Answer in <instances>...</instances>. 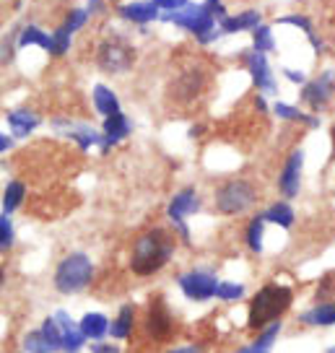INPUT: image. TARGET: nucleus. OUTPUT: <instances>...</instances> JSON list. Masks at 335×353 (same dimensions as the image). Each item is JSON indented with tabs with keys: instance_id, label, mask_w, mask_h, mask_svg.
<instances>
[{
	"instance_id": "obj_1",
	"label": "nucleus",
	"mask_w": 335,
	"mask_h": 353,
	"mask_svg": "<svg viewBox=\"0 0 335 353\" xmlns=\"http://www.w3.org/2000/svg\"><path fill=\"white\" fill-rule=\"evenodd\" d=\"M174 250H177V239L169 229H161V226L148 229L130 247V270L138 278L156 276L174 257Z\"/></svg>"
},
{
	"instance_id": "obj_2",
	"label": "nucleus",
	"mask_w": 335,
	"mask_h": 353,
	"mask_svg": "<svg viewBox=\"0 0 335 353\" xmlns=\"http://www.w3.org/2000/svg\"><path fill=\"white\" fill-rule=\"evenodd\" d=\"M294 304V288L281 286V283H265L257 288L255 296L250 299V312H247V330L263 332L273 322H281Z\"/></svg>"
},
{
	"instance_id": "obj_3",
	"label": "nucleus",
	"mask_w": 335,
	"mask_h": 353,
	"mask_svg": "<svg viewBox=\"0 0 335 353\" xmlns=\"http://www.w3.org/2000/svg\"><path fill=\"white\" fill-rule=\"evenodd\" d=\"M94 281V263L86 252H70L65 254L55 268L52 276V286L57 294L63 296H73L81 294L83 288H89V283Z\"/></svg>"
},
{
	"instance_id": "obj_4",
	"label": "nucleus",
	"mask_w": 335,
	"mask_h": 353,
	"mask_svg": "<svg viewBox=\"0 0 335 353\" xmlns=\"http://www.w3.org/2000/svg\"><path fill=\"white\" fill-rule=\"evenodd\" d=\"M164 21L169 23H177L182 29H187L192 32L201 44H211L219 34H216V26H221V21L213 16L208 8H205V3H190V6H185L182 11H169L161 16Z\"/></svg>"
},
{
	"instance_id": "obj_5",
	"label": "nucleus",
	"mask_w": 335,
	"mask_h": 353,
	"mask_svg": "<svg viewBox=\"0 0 335 353\" xmlns=\"http://www.w3.org/2000/svg\"><path fill=\"white\" fill-rule=\"evenodd\" d=\"M257 203V190L250 179H229L216 190V210L223 216H242Z\"/></svg>"
},
{
	"instance_id": "obj_6",
	"label": "nucleus",
	"mask_w": 335,
	"mask_h": 353,
	"mask_svg": "<svg viewBox=\"0 0 335 353\" xmlns=\"http://www.w3.org/2000/svg\"><path fill=\"white\" fill-rule=\"evenodd\" d=\"M143 332L145 338H151L154 343H169L177 332V322L164 296H151L148 307H145L143 317Z\"/></svg>"
},
{
	"instance_id": "obj_7",
	"label": "nucleus",
	"mask_w": 335,
	"mask_h": 353,
	"mask_svg": "<svg viewBox=\"0 0 335 353\" xmlns=\"http://www.w3.org/2000/svg\"><path fill=\"white\" fill-rule=\"evenodd\" d=\"M135 63V50L125 42L123 37H110L99 42L97 47V65L110 73V76H120L125 70H130Z\"/></svg>"
},
{
	"instance_id": "obj_8",
	"label": "nucleus",
	"mask_w": 335,
	"mask_h": 353,
	"mask_svg": "<svg viewBox=\"0 0 335 353\" xmlns=\"http://www.w3.org/2000/svg\"><path fill=\"white\" fill-rule=\"evenodd\" d=\"M201 210V198H198V192H195V188H185L179 190L174 198L169 200L167 205V216L169 221H172V226L177 229V234L182 236V242L190 244V229H187V216H192V213H198Z\"/></svg>"
},
{
	"instance_id": "obj_9",
	"label": "nucleus",
	"mask_w": 335,
	"mask_h": 353,
	"mask_svg": "<svg viewBox=\"0 0 335 353\" xmlns=\"http://www.w3.org/2000/svg\"><path fill=\"white\" fill-rule=\"evenodd\" d=\"M219 278L211 270H187L177 278V286L190 301H208L219 291Z\"/></svg>"
},
{
	"instance_id": "obj_10",
	"label": "nucleus",
	"mask_w": 335,
	"mask_h": 353,
	"mask_svg": "<svg viewBox=\"0 0 335 353\" xmlns=\"http://www.w3.org/2000/svg\"><path fill=\"white\" fill-rule=\"evenodd\" d=\"M333 94H335V70H327V73H323L320 78H314V81H309V83H304L302 101L312 112H317V110H325V107L330 104Z\"/></svg>"
},
{
	"instance_id": "obj_11",
	"label": "nucleus",
	"mask_w": 335,
	"mask_h": 353,
	"mask_svg": "<svg viewBox=\"0 0 335 353\" xmlns=\"http://www.w3.org/2000/svg\"><path fill=\"white\" fill-rule=\"evenodd\" d=\"M203 86H205V76H203L198 68H187L169 86V97L177 101V104H190V101H195L201 97Z\"/></svg>"
},
{
	"instance_id": "obj_12",
	"label": "nucleus",
	"mask_w": 335,
	"mask_h": 353,
	"mask_svg": "<svg viewBox=\"0 0 335 353\" xmlns=\"http://www.w3.org/2000/svg\"><path fill=\"white\" fill-rule=\"evenodd\" d=\"M302 166H304V154L296 148V151L289 154V159H286V164H283L278 176V190L283 198H296L299 195V190H302Z\"/></svg>"
},
{
	"instance_id": "obj_13",
	"label": "nucleus",
	"mask_w": 335,
	"mask_h": 353,
	"mask_svg": "<svg viewBox=\"0 0 335 353\" xmlns=\"http://www.w3.org/2000/svg\"><path fill=\"white\" fill-rule=\"evenodd\" d=\"M245 63H247V70H250L252 83H255L257 91H263V94H276V91H278L276 78H273V70H270L268 60H265V52L252 50V52L245 57Z\"/></svg>"
},
{
	"instance_id": "obj_14",
	"label": "nucleus",
	"mask_w": 335,
	"mask_h": 353,
	"mask_svg": "<svg viewBox=\"0 0 335 353\" xmlns=\"http://www.w3.org/2000/svg\"><path fill=\"white\" fill-rule=\"evenodd\" d=\"M52 125H55V130L65 132L70 141H76V143L83 148V151H89V148H94V145L104 143V132L94 130L91 125H86V122H68V120H52Z\"/></svg>"
},
{
	"instance_id": "obj_15",
	"label": "nucleus",
	"mask_w": 335,
	"mask_h": 353,
	"mask_svg": "<svg viewBox=\"0 0 335 353\" xmlns=\"http://www.w3.org/2000/svg\"><path fill=\"white\" fill-rule=\"evenodd\" d=\"M52 317L57 320V327H60V335H63V353H79L83 348V343H86L81 322H73V317L68 314L65 309H57Z\"/></svg>"
},
{
	"instance_id": "obj_16",
	"label": "nucleus",
	"mask_w": 335,
	"mask_h": 353,
	"mask_svg": "<svg viewBox=\"0 0 335 353\" xmlns=\"http://www.w3.org/2000/svg\"><path fill=\"white\" fill-rule=\"evenodd\" d=\"M101 130H104L101 154H107L112 145H117L120 141H125V138L133 132V122L128 120L123 112H117V114H112V117H104V125H101Z\"/></svg>"
},
{
	"instance_id": "obj_17",
	"label": "nucleus",
	"mask_w": 335,
	"mask_h": 353,
	"mask_svg": "<svg viewBox=\"0 0 335 353\" xmlns=\"http://www.w3.org/2000/svg\"><path fill=\"white\" fill-rule=\"evenodd\" d=\"M117 13L130 23H151L154 19H159V6L154 0H133V3H123Z\"/></svg>"
},
{
	"instance_id": "obj_18",
	"label": "nucleus",
	"mask_w": 335,
	"mask_h": 353,
	"mask_svg": "<svg viewBox=\"0 0 335 353\" xmlns=\"http://www.w3.org/2000/svg\"><path fill=\"white\" fill-rule=\"evenodd\" d=\"M39 114L32 112L29 107H19V110H11L8 112V125H11V130L16 138H26V135H32L37 128H39Z\"/></svg>"
},
{
	"instance_id": "obj_19",
	"label": "nucleus",
	"mask_w": 335,
	"mask_h": 353,
	"mask_svg": "<svg viewBox=\"0 0 335 353\" xmlns=\"http://www.w3.org/2000/svg\"><path fill=\"white\" fill-rule=\"evenodd\" d=\"M299 322L307 327H333L335 325V301H320L309 312L299 314Z\"/></svg>"
},
{
	"instance_id": "obj_20",
	"label": "nucleus",
	"mask_w": 335,
	"mask_h": 353,
	"mask_svg": "<svg viewBox=\"0 0 335 353\" xmlns=\"http://www.w3.org/2000/svg\"><path fill=\"white\" fill-rule=\"evenodd\" d=\"M260 26V11H242L236 16H226L221 21V34H239L255 32Z\"/></svg>"
},
{
	"instance_id": "obj_21",
	"label": "nucleus",
	"mask_w": 335,
	"mask_h": 353,
	"mask_svg": "<svg viewBox=\"0 0 335 353\" xmlns=\"http://www.w3.org/2000/svg\"><path fill=\"white\" fill-rule=\"evenodd\" d=\"M133 327H135V304H123L120 312H117V317L112 320L110 335L114 341H128L133 335Z\"/></svg>"
},
{
	"instance_id": "obj_22",
	"label": "nucleus",
	"mask_w": 335,
	"mask_h": 353,
	"mask_svg": "<svg viewBox=\"0 0 335 353\" xmlns=\"http://www.w3.org/2000/svg\"><path fill=\"white\" fill-rule=\"evenodd\" d=\"M91 99H94V110L99 112L101 117H112V114L120 112V99H117V94H114L110 86H104V83H97V86H94Z\"/></svg>"
},
{
	"instance_id": "obj_23",
	"label": "nucleus",
	"mask_w": 335,
	"mask_h": 353,
	"mask_svg": "<svg viewBox=\"0 0 335 353\" xmlns=\"http://www.w3.org/2000/svg\"><path fill=\"white\" fill-rule=\"evenodd\" d=\"M112 322L107 320V314L101 312H89L81 317V330L86 335V341H101L107 332H110Z\"/></svg>"
},
{
	"instance_id": "obj_24",
	"label": "nucleus",
	"mask_w": 335,
	"mask_h": 353,
	"mask_svg": "<svg viewBox=\"0 0 335 353\" xmlns=\"http://www.w3.org/2000/svg\"><path fill=\"white\" fill-rule=\"evenodd\" d=\"M281 335V322H273L270 327H265L263 332H257L255 343H250V345H245V348H239L236 353H270V348L276 345V341H278Z\"/></svg>"
},
{
	"instance_id": "obj_25",
	"label": "nucleus",
	"mask_w": 335,
	"mask_h": 353,
	"mask_svg": "<svg viewBox=\"0 0 335 353\" xmlns=\"http://www.w3.org/2000/svg\"><path fill=\"white\" fill-rule=\"evenodd\" d=\"M273 112H276V117L286 122H304L307 128H320V117L317 114H304L302 110H296V107H291L286 101H276L273 104Z\"/></svg>"
},
{
	"instance_id": "obj_26",
	"label": "nucleus",
	"mask_w": 335,
	"mask_h": 353,
	"mask_svg": "<svg viewBox=\"0 0 335 353\" xmlns=\"http://www.w3.org/2000/svg\"><path fill=\"white\" fill-rule=\"evenodd\" d=\"M263 216H265L268 223H276V226H281V229H291V226H294V219H296V213H294V208H291L286 200L273 203Z\"/></svg>"
},
{
	"instance_id": "obj_27",
	"label": "nucleus",
	"mask_w": 335,
	"mask_h": 353,
	"mask_svg": "<svg viewBox=\"0 0 335 353\" xmlns=\"http://www.w3.org/2000/svg\"><path fill=\"white\" fill-rule=\"evenodd\" d=\"M29 44H37V47H42L47 52H52V34H45L39 26L29 23L21 32V37H19V47H29Z\"/></svg>"
},
{
	"instance_id": "obj_28",
	"label": "nucleus",
	"mask_w": 335,
	"mask_h": 353,
	"mask_svg": "<svg viewBox=\"0 0 335 353\" xmlns=\"http://www.w3.org/2000/svg\"><path fill=\"white\" fill-rule=\"evenodd\" d=\"M23 198H26V185L19 182V179L8 182V185H6V192H3V213L11 216L13 210L23 203Z\"/></svg>"
},
{
	"instance_id": "obj_29",
	"label": "nucleus",
	"mask_w": 335,
	"mask_h": 353,
	"mask_svg": "<svg viewBox=\"0 0 335 353\" xmlns=\"http://www.w3.org/2000/svg\"><path fill=\"white\" fill-rule=\"evenodd\" d=\"M263 234H265V216L260 213L255 219L247 223V247H250V252L260 254L263 252Z\"/></svg>"
},
{
	"instance_id": "obj_30",
	"label": "nucleus",
	"mask_w": 335,
	"mask_h": 353,
	"mask_svg": "<svg viewBox=\"0 0 335 353\" xmlns=\"http://www.w3.org/2000/svg\"><path fill=\"white\" fill-rule=\"evenodd\" d=\"M23 353H55L52 348V343L47 341V335L42 332V327H37V330L26 332L23 335Z\"/></svg>"
},
{
	"instance_id": "obj_31",
	"label": "nucleus",
	"mask_w": 335,
	"mask_h": 353,
	"mask_svg": "<svg viewBox=\"0 0 335 353\" xmlns=\"http://www.w3.org/2000/svg\"><path fill=\"white\" fill-rule=\"evenodd\" d=\"M252 50H257V52H270V50H276L273 32H270L268 23H260L255 32H252Z\"/></svg>"
},
{
	"instance_id": "obj_32",
	"label": "nucleus",
	"mask_w": 335,
	"mask_h": 353,
	"mask_svg": "<svg viewBox=\"0 0 335 353\" xmlns=\"http://www.w3.org/2000/svg\"><path fill=\"white\" fill-rule=\"evenodd\" d=\"M278 23H291V26H299L309 39H312V47L314 52H323V44H320V39L314 37V29H312V21L307 19V16H283V19H278Z\"/></svg>"
},
{
	"instance_id": "obj_33",
	"label": "nucleus",
	"mask_w": 335,
	"mask_h": 353,
	"mask_svg": "<svg viewBox=\"0 0 335 353\" xmlns=\"http://www.w3.org/2000/svg\"><path fill=\"white\" fill-rule=\"evenodd\" d=\"M242 296H245V286L242 283H232V281H221L219 283L216 299H221V301H239Z\"/></svg>"
},
{
	"instance_id": "obj_34",
	"label": "nucleus",
	"mask_w": 335,
	"mask_h": 353,
	"mask_svg": "<svg viewBox=\"0 0 335 353\" xmlns=\"http://www.w3.org/2000/svg\"><path fill=\"white\" fill-rule=\"evenodd\" d=\"M39 327H42V332L47 335V341L52 343L55 353L63 351V335H60V327H57V320H55V317H45Z\"/></svg>"
},
{
	"instance_id": "obj_35",
	"label": "nucleus",
	"mask_w": 335,
	"mask_h": 353,
	"mask_svg": "<svg viewBox=\"0 0 335 353\" xmlns=\"http://www.w3.org/2000/svg\"><path fill=\"white\" fill-rule=\"evenodd\" d=\"M70 37L73 32L68 29V26H60L55 34H52V55H65L68 50H70Z\"/></svg>"
},
{
	"instance_id": "obj_36",
	"label": "nucleus",
	"mask_w": 335,
	"mask_h": 353,
	"mask_svg": "<svg viewBox=\"0 0 335 353\" xmlns=\"http://www.w3.org/2000/svg\"><path fill=\"white\" fill-rule=\"evenodd\" d=\"M0 247H3V252L13 247V223L8 219V213L0 216Z\"/></svg>"
},
{
	"instance_id": "obj_37",
	"label": "nucleus",
	"mask_w": 335,
	"mask_h": 353,
	"mask_svg": "<svg viewBox=\"0 0 335 353\" xmlns=\"http://www.w3.org/2000/svg\"><path fill=\"white\" fill-rule=\"evenodd\" d=\"M89 16H91V13L86 11V8H73V11L68 13V19H65V23H63V26H68L70 32H79L81 26L89 21Z\"/></svg>"
},
{
	"instance_id": "obj_38",
	"label": "nucleus",
	"mask_w": 335,
	"mask_h": 353,
	"mask_svg": "<svg viewBox=\"0 0 335 353\" xmlns=\"http://www.w3.org/2000/svg\"><path fill=\"white\" fill-rule=\"evenodd\" d=\"M154 3H156L161 11H167V13L169 11H182L185 6H190L187 0H154Z\"/></svg>"
},
{
	"instance_id": "obj_39",
	"label": "nucleus",
	"mask_w": 335,
	"mask_h": 353,
	"mask_svg": "<svg viewBox=\"0 0 335 353\" xmlns=\"http://www.w3.org/2000/svg\"><path fill=\"white\" fill-rule=\"evenodd\" d=\"M205 8L219 19V21H223L226 19V8H223V3L221 0H205Z\"/></svg>"
},
{
	"instance_id": "obj_40",
	"label": "nucleus",
	"mask_w": 335,
	"mask_h": 353,
	"mask_svg": "<svg viewBox=\"0 0 335 353\" xmlns=\"http://www.w3.org/2000/svg\"><path fill=\"white\" fill-rule=\"evenodd\" d=\"M91 353H120V348L117 345H112V343H101V341H97L94 345L89 348Z\"/></svg>"
},
{
	"instance_id": "obj_41",
	"label": "nucleus",
	"mask_w": 335,
	"mask_h": 353,
	"mask_svg": "<svg viewBox=\"0 0 335 353\" xmlns=\"http://www.w3.org/2000/svg\"><path fill=\"white\" fill-rule=\"evenodd\" d=\"M167 353H203L201 345H195V343H190V345H177V348H169Z\"/></svg>"
},
{
	"instance_id": "obj_42",
	"label": "nucleus",
	"mask_w": 335,
	"mask_h": 353,
	"mask_svg": "<svg viewBox=\"0 0 335 353\" xmlns=\"http://www.w3.org/2000/svg\"><path fill=\"white\" fill-rule=\"evenodd\" d=\"M283 76L289 78V81H294V83H307V81H304V73H299V70H291V68H286V70H283Z\"/></svg>"
},
{
	"instance_id": "obj_43",
	"label": "nucleus",
	"mask_w": 335,
	"mask_h": 353,
	"mask_svg": "<svg viewBox=\"0 0 335 353\" xmlns=\"http://www.w3.org/2000/svg\"><path fill=\"white\" fill-rule=\"evenodd\" d=\"M11 145H13L11 135H0V151H3V154H6V151H11Z\"/></svg>"
},
{
	"instance_id": "obj_44",
	"label": "nucleus",
	"mask_w": 335,
	"mask_h": 353,
	"mask_svg": "<svg viewBox=\"0 0 335 353\" xmlns=\"http://www.w3.org/2000/svg\"><path fill=\"white\" fill-rule=\"evenodd\" d=\"M101 8H104V3H101V0H89V8H86V11H89V13H99Z\"/></svg>"
},
{
	"instance_id": "obj_45",
	"label": "nucleus",
	"mask_w": 335,
	"mask_h": 353,
	"mask_svg": "<svg viewBox=\"0 0 335 353\" xmlns=\"http://www.w3.org/2000/svg\"><path fill=\"white\" fill-rule=\"evenodd\" d=\"M330 141H333V159H335V125H333V130H330Z\"/></svg>"
},
{
	"instance_id": "obj_46",
	"label": "nucleus",
	"mask_w": 335,
	"mask_h": 353,
	"mask_svg": "<svg viewBox=\"0 0 335 353\" xmlns=\"http://www.w3.org/2000/svg\"><path fill=\"white\" fill-rule=\"evenodd\" d=\"M327 353H335V345H330V348H327Z\"/></svg>"
}]
</instances>
